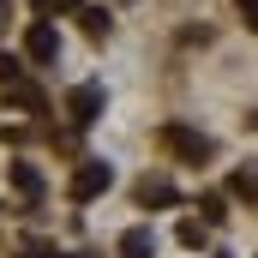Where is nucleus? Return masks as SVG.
Instances as JSON below:
<instances>
[{"label": "nucleus", "mask_w": 258, "mask_h": 258, "mask_svg": "<svg viewBox=\"0 0 258 258\" xmlns=\"http://www.w3.org/2000/svg\"><path fill=\"white\" fill-rule=\"evenodd\" d=\"M162 150H174L180 162H210V138L192 126H162Z\"/></svg>", "instance_id": "2"}, {"label": "nucleus", "mask_w": 258, "mask_h": 258, "mask_svg": "<svg viewBox=\"0 0 258 258\" xmlns=\"http://www.w3.org/2000/svg\"><path fill=\"white\" fill-rule=\"evenodd\" d=\"M108 186H114V168H108V162H78V174H72L66 192L78 198V204H90V198H102Z\"/></svg>", "instance_id": "1"}, {"label": "nucleus", "mask_w": 258, "mask_h": 258, "mask_svg": "<svg viewBox=\"0 0 258 258\" xmlns=\"http://www.w3.org/2000/svg\"><path fill=\"white\" fill-rule=\"evenodd\" d=\"M24 54L36 66H48L54 54H60V36H54V24H30V36H24Z\"/></svg>", "instance_id": "4"}, {"label": "nucleus", "mask_w": 258, "mask_h": 258, "mask_svg": "<svg viewBox=\"0 0 258 258\" xmlns=\"http://www.w3.org/2000/svg\"><path fill=\"white\" fill-rule=\"evenodd\" d=\"M12 186H18L24 198H42V174H36L30 162H12Z\"/></svg>", "instance_id": "7"}, {"label": "nucleus", "mask_w": 258, "mask_h": 258, "mask_svg": "<svg viewBox=\"0 0 258 258\" xmlns=\"http://www.w3.org/2000/svg\"><path fill=\"white\" fill-rule=\"evenodd\" d=\"M78 18H84V30H90V36H108V12H102V6H84Z\"/></svg>", "instance_id": "9"}, {"label": "nucleus", "mask_w": 258, "mask_h": 258, "mask_svg": "<svg viewBox=\"0 0 258 258\" xmlns=\"http://www.w3.org/2000/svg\"><path fill=\"white\" fill-rule=\"evenodd\" d=\"M198 210H204V222H222V216H228V204H222V192L198 198Z\"/></svg>", "instance_id": "10"}, {"label": "nucleus", "mask_w": 258, "mask_h": 258, "mask_svg": "<svg viewBox=\"0 0 258 258\" xmlns=\"http://www.w3.org/2000/svg\"><path fill=\"white\" fill-rule=\"evenodd\" d=\"M6 102H18V108H30V114H36V108H42V90L18 78V84H6Z\"/></svg>", "instance_id": "8"}, {"label": "nucleus", "mask_w": 258, "mask_h": 258, "mask_svg": "<svg viewBox=\"0 0 258 258\" xmlns=\"http://www.w3.org/2000/svg\"><path fill=\"white\" fill-rule=\"evenodd\" d=\"M228 186H234V192H240V198H258V174H246V168H240V174H234Z\"/></svg>", "instance_id": "12"}, {"label": "nucleus", "mask_w": 258, "mask_h": 258, "mask_svg": "<svg viewBox=\"0 0 258 258\" xmlns=\"http://www.w3.org/2000/svg\"><path fill=\"white\" fill-rule=\"evenodd\" d=\"M36 12H78V0H30Z\"/></svg>", "instance_id": "13"}, {"label": "nucleus", "mask_w": 258, "mask_h": 258, "mask_svg": "<svg viewBox=\"0 0 258 258\" xmlns=\"http://www.w3.org/2000/svg\"><path fill=\"white\" fill-rule=\"evenodd\" d=\"M252 126H258V114H252Z\"/></svg>", "instance_id": "16"}, {"label": "nucleus", "mask_w": 258, "mask_h": 258, "mask_svg": "<svg viewBox=\"0 0 258 258\" xmlns=\"http://www.w3.org/2000/svg\"><path fill=\"white\" fill-rule=\"evenodd\" d=\"M102 102H108V96H102V84H78V90L66 96L72 126H96V120H102Z\"/></svg>", "instance_id": "3"}, {"label": "nucleus", "mask_w": 258, "mask_h": 258, "mask_svg": "<svg viewBox=\"0 0 258 258\" xmlns=\"http://www.w3.org/2000/svg\"><path fill=\"white\" fill-rule=\"evenodd\" d=\"M180 246H204V222H192V216L180 222Z\"/></svg>", "instance_id": "11"}, {"label": "nucleus", "mask_w": 258, "mask_h": 258, "mask_svg": "<svg viewBox=\"0 0 258 258\" xmlns=\"http://www.w3.org/2000/svg\"><path fill=\"white\" fill-rule=\"evenodd\" d=\"M234 6H240V18H246V24L258 30V0H234Z\"/></svg>", "instance_id": "15"}, {"label": "nucleus", "mask_w": 258, "mask_h": 258, "mask_svg": "<svg viewBox=\"0 0 258 258\" xmlns=\"http://www.w3.org/2000/svg\"><path fill=\"white\" fill-rule=\"evenodd\" d=\"M114 252H120V258H156V234L138 222V228H126V234H120V246H114Z\"/></svg>", "instance_id": "5"}, {"label": "nucleus", "mask_w": 258, "mask_h": 258, "mask_svg": "<svg viewBox=\"0 0 258 258\" xmlns=\"http://www.w3.org/2000/svg\"><path fill=\"white\" fill-rule=\"evenodd\" d=\"M0 84H18V54H0Z\"/></svg>", "instance_id": "14"}, {"label": "nucleus", "mask_w": 258, "mask_h": 258, "mask_svg": "<svg viewBox=\"0 0 258 258\" xmlns=\"http://www.w3.org/2000/svg\"><path fill=\"white\" fill-rule=\"evenodd\" d=\"M174 186H168V180H150V174H144V180H138V204H174Z\"/></svg>", "instance_id": "6"}]
</instances>
